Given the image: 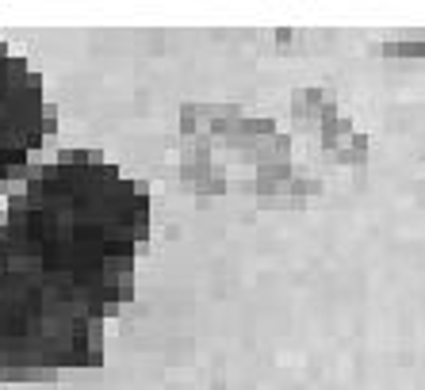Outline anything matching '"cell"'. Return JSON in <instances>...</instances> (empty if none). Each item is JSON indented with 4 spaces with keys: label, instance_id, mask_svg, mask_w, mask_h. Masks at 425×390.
I'll return each mask as SVG.
<instances>
[{
    "label": "cell",
    "instance_id": "obj_1",
    "mask_svg": "<svg viewBox=\"0 0 425 390\" xmlns=\"http://www.w3.org/2000/svg\"><path fill=\"white\" fill-rule=\"evenodd\" d=\"M149 199L96 153L38 169L0 222V371L104 360V322L135 295Z\"/></svg>",
    "mask_w": 425,
    "mask_h": 390
},
{
    "label": "cell",
    "instance_id": "obj_2",
    "mask_svg": "<svg viewBox=\"0 0 425 390\" xmlns=\"http://www.w3.org/2000/svg\"><path fill=\"white\" fill-rule=\"evenodd\" d=\"M46 127L43 77L27 65V58L0 43V188L19 176V169L43 146Z\"/></svg>",
    "mask_w": 425,
    "mask_h": 390
}]
</instances>
